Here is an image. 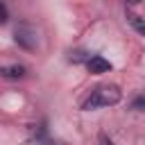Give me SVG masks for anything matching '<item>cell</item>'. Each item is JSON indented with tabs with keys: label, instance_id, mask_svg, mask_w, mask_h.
<instances>
[{
	"label": "cell",
	"instance_id": "6da1fadb",
	"mask_svg": "<svg viewBox=\"0 0 145 145\" xmlns=\"http://www.w3.org/2000/svg\"><path fill=\"white\" fill-rule=\"evenodd\" d=\"M122 97L120 88L116 84H102V86H95L91 91V95L84 100L82 109L84 111H93V109H102V106H111V104H118Z\"/></svg>",
	"mask_w": 145,
	"mask_h": 145
},
{
	"label": "cell",
	"instance_id": "7a4b0ae2",
	"mask_svg": "<svg viewBox=\"0 0 145 145\" xmlns=\"http://www.w3.org/2000/svg\"><path fill=\"white\" fill-rule=\"evenodd\" d=\"M16 41H18L23 48L32 50V48L36 45V32H34L29 25H18V27H16Z\"/></svg>",
	"mask_w": 145,
	"mask_h": 145
},
{
	"label": "cell",
	"instance_id": "3957f363",
	"mask_svg": "<svg viewBox=\"0 0 145 145\" xmlns=\"http://www.w3.org/2000/svg\"><path fill=\"white\" fill-rule=\"evenodd\" d=\"M86 68H88L93 75H102V72H109V70H111V63H109L104 57L93 54V57H88V59H86Z\"/></svg>",
	"mask_w": 145,
	"mask_h": 145
},
{
	"label": "cell",
	"instance_id": "277c9868",
	"mask_svg": "<svg viewBox=\"0 0 145 145\" xmlns=\"http://www.w3.org/2000/svg\"><path fill=\"white\" fill-rule=\"evenodd\" d=\"M23 75H25V68L18 66V63L5 66V68H2V77H7V79H18V77H23Z\"/></svg>",
	"mask_w": 145,
	"mask_h": 145
},
{
	"label": "cell",
	"instance_id": "5b68a950",
	"mask_svg": "<svg viewBox=\"0 0 145 145\" xmlns=\"http://www.w3.org/2000/svg\"><path fill=\"white\" fill-rule=\"evenodd\" d=\"M129 23H131V27L140 34V36H145V18L143 16H136V14H129Z\"/></svg>",
	"mask_w": 145,
	"mask_h": 145
},
{
	"label": "cell",
	"instance_id": "8992f818",
	"mask_svg": "<svg viewBox=\"0 0 145 145\" xmlns=\"http://www.w3.org/2000/svg\"><path fill=\"white\" fill-rule=\"evenodd\" d=\"M27 145H57V143H52V140H50V138L45 136V131L41 129L39 134H34V138H32V140H29Z\"/></svg>",
	"mask_w": 145,
	"mask_h": 145
},
{
	"label": "cell",
	"instance_id": "52a82bcc",
	"mask_svg": "<svg viewBox=\"0 0 145 145\" xmlns=\"http://www.w3.org/2000/svg\"><path fill=\"white\" fill-rule=\"evenodd\" d=\"M143 106H145V97L140 95V97H136V100H134V104H131V109H143Z\"/></svg>",
	"mask_w": 145,
	"mask_h": 145
},
{
	"label": "cell",
	"instance_id": "ba28073f",
	"mask_svg": "<svg viewBox=\"0 0 145 145\" xmlns=\"http://www.w3.org/2000/svg\"><path fill=\"white\" fill-rule=\"evenodd\" d=\"M0 23H7V7H5V2H0Z\"/></svg>",
	"mask_w": 145,
	"mask_h": 145
},
{
	"label": "cell",
	"instance_id": "9c48e42d",
	"mask_svg": "<svg viewBox=\"0 0 145 145\" xmlns=\"http://www.w3.org/2000/svg\"><path fill=\"white\" fill-rule=\"evenodd\" d=\"M102 145H113V143H111L109 138H102Z\"/></svg>",
	"mask_w": 145,
	"mask_h": 145
}]
</instances>
